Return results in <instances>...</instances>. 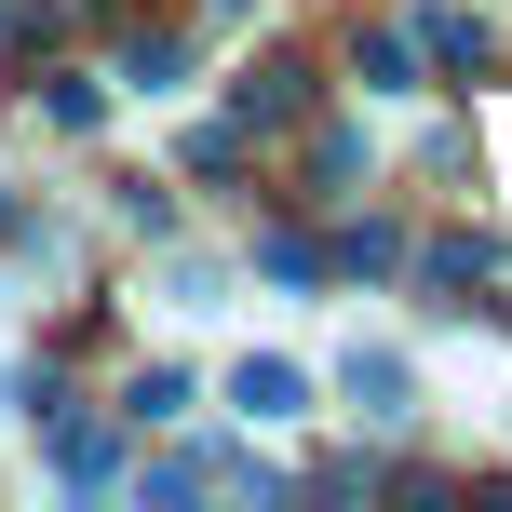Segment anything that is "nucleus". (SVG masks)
Returning <instances> with one entry per match:
<instances>
[{
	"label": "nucleus",
	"instance_id": "f03ea898",
	"mask_svg": "<svg viewBox=\"0 0 512 512\" xmlns=\"http://www.w3.org/2000/svg\"><path fill=\"white\" fill-rule=\"evenodd\" d=\"M230 391H243V418H297V364H243Z\"/></svg>",
	"mask_w": 512,
	"mask_h": 512
},
{
	"label": "nucleus",
	"instance_id": "7ed1b4c3",
	"mask_svg": "<svg viewBox=\"0 0 512 512\" xmlns=\"http://www.w3.org/2000/svg\"><path fill=\"white\" fill-rule=\"evenodd\" d=\"M351 391H364V418H405V364L391 351H351Z\"/></svg>",
	"mask_w": 512,
	"mask_h": 512
},
{
	"label": "nucleus",
	"instance_id": "f257e3e1",
	"mask_svg": "<svg viewBox=\"0 0 512 512\" xmlns=\"http://www.w3.org/2000/svg\"><path fill=\"white\" fill-rule=\"evenodd\" d=\"M418 41H432L445 68H486V27H472V14H445V0H432V14H418Z\"/></svg>",
	"mask_w": 512,
	"mask_h": 512
}]
</instances>
